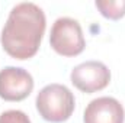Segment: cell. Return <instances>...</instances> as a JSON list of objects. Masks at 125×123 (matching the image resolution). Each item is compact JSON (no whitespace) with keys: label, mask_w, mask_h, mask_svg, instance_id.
Returning <instances> with one entry per match:
<instances>
[{"label":"cell","mask_w":125,"mask_h":123,"mask_svg":"<svg viewBox=\"0 0 125 123\" xmlns=\"http://www.w3.org/2000/svg\"><path fill=\"white\" fill-rule=\"evenodd\" d=\"M47 28L44 10L35 3L16 4L1 29L0 42L4 52L19 61L36 55Z\"/></svg>","instance_id":"1"},{"label":"cell","mask_w":125,"mask_h":123,"mask_svg":"<svg viewBox=\"0 0 125 123\" xmlns=\"http://www.w3.org/2000/svg\"><path fill=\"white\" fill-rule=\"evenodd\" d=\"M36 110L39 116L51 123H62L68 120L76 107L74 94L64 84H48L38 93Z\"/></svg>","instance_id":"2"},{"label":"cell","mask_w":125,"mask_h":123,"mask_svg":"<svg viewBox=\"0 0 125 123\" xmlns=\"http://www.w3.org/2000/svg\"><path fill=\"white\" fill-rule=\"evenodd\" d=\"M51 48L61 57H77L86 48L80 23L71 18H58L50 33Z\"/></svg>","instance_id":"3"},{"label":"cell","mask_w":125,"mask_h":123,"mask_svg":"<svg viewBox=\"0 0 125 123\" xmlns=\"http://www.w3.org/2000/svg\"><path fill=\"white\" fill-rule=\"evenodd\" d=\"M70 80L79 91L92 94L109 86L111 71L100 61H86L71 70Z\"/></svg>","instance_id":"4"},{"label":"cell","mask_w":125,"mask_h":123,"mask_svg":"<svg viewBox=\"0 0 125 123\" xmlns=\"http://www.w3.org/2000/svg\"><path fill=\"white\" fill-rule=\"evenodd\" d=\"M33 90L32 75L21 67L0 70V98L4 101H22Z\"/></svg>","instance_id":"5"},{"label":"cell","mask_w":125,"mask_h":123,"mask_svg":"<svg viewBox=\"0 0 125 123\" xmlns=\"http://www.w3.org/2000/svg\"><path fill=\"white\" fill-rule=\"evenodd\" d=\"M124 106L114 97H97L84 109L83 123H124Z\"/></svg>","instance_id":"6"},{"label":"cell","mask_w":125,"mask_h":123,"mask_svg":"<svg viewBox=\"0 0 125 123\" xmlns=\"http://www.w3.org/2000/svg\"><path fill=\"white\" fill-rule=\"evenodd\" d=\"M94 6L109 20H119L125 16V0H96Z\"/></svg>","instance_id":"7"},{"label":"cell","mask_w":125,"mask_h":123,"mask_svg":"<svg viewBox=\"0 0 125 123\" xmlns=\"http://www.w3.org/2000/svg\"><path fill=\"white\" fill-rule=\"evenodd\" d=\"M0 123H31V119L22 110H6L0 114Z\"/></svg>","instance_id":"8"}]
</instances>
